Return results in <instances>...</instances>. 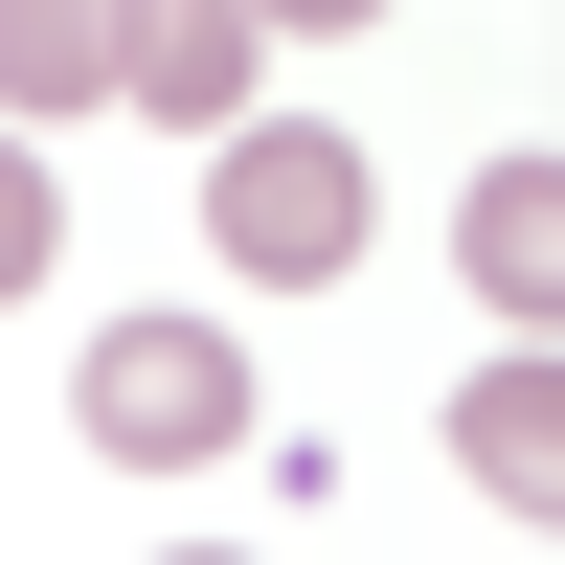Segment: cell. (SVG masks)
Masks as SVG:
<instances>
[{"label": "cell", "instance_id": "3", "mask_svg": "<svg viewBox=\"0 0 565 565\" xmlns=\"http://www.w3.org/2000/svg\"><path fill=\"white\" fill-rule=\"evenodd\" d=\"M452 476H476V498H521V521H565V385H543V340L452 385Z\"/></svg>", "mask_w": 565, "mask_h": 565}, {"label": "cell", "instance_id": "4", "mask_svg": "<svg viewBox=\"0 0 565 565\" xmlns=\"http://www.w3.org/2000/svg\"><path fill=\"white\" fill-rule=\"evenodd\" d=\"M114 90L181 114V136H249V23L226 0H159V23H114Z\"/></svg>", "mask_w": 565, "mask_h": 565}, {"label": "cell", "instance_id": "1", "mask_svg": "<svg viewBox=\"0 0 565 565\" xmlns=\"http://www.w3.org/2000/svg\"><path fill=\"white\" fill-rule=\"evenodd\" d=\"M68 407H90L114 476H204V452H249V340H226V317H114Z\"/></svg>", "mask_w": 565, "mask_h": 565}, {"label": "cell", "instance_id": "5", "mask_svg": "<svg viewBox=\"0 0 565 565\" xmlns=\"http://www.w3.org/2000/svg\"><path fill=\"white\" fill-rule=\"evenodd\" d=\"M452 249H476V295H498V317H543V295H565V181H543V136L452 204Z\"/></svg>", "mask_w": 565, "mask_h": 565}, {"label": "cell", "instance_id": "8", "mask_svg": "<svg viewBox=\"0 0 565 565\" xmlns=\"http://www.w3.org/2000/svg\"><path fill=\"white\" fill-rule=\"evenodd\" d=\"M159 565H249V543H159Z\"/></svg>", "mask_w": 565, "mask_h": 565}, {"label": "cell", "instance_id": "2", "mask_svg": "<svg viewBox=\"0 0 565 565\" xmlns=\"http://www.w3.org/2000/svg\"><path fill=\"white\" fill-rule=\"evenodd\" d=\"M204 249L249 271V295H317V271H362V136L249 114V136H226V181H204Z\"/></svg>", "mask_w": 565, "mask_h": 565}, {"label": "cell", "instance_id": "6", "mask_svg": "<svg viewBox=\"0 0 565 565\" xmlns=\"http://www.w3.org/2000/svg\"><path fill=\"white\" fill-rule=\"evenodd\" d=\"M114 90V23H68V0H0V114H90Z\"/></svg>", "mask_w": 565, "mask_h": 565}, {"label": "cell", "instance_id": "7", "mask_svg": "<svg viewBox=\"0 0 565 565\" xmlns=\"http://www.w3.org/2000/svg\"><path fill=\"white\" fill-rule=\"evenodd\" d=\"M45 249H68V204H45V159H23V136H0V295H23Z\"/></svg>", "mask_w": 565, "mask_h": 565}]
</instances>
